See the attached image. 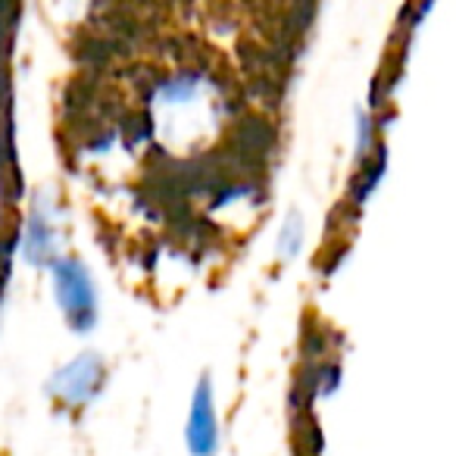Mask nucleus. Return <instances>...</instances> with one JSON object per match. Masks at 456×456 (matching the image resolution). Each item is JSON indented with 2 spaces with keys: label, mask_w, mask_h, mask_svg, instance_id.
<instances>
[{
  "label": "nucleus",
  "mask_w": 456,
  "mask_h": 456,
  "mask_svg": "<svg viewBox=\"0 0 456 456\" xmlns=\"http://www.w3.org/2000/svg\"><path fill=\"white\" fill-rule=\"evenodd\" d=\"M101 385V362L97 356H82L69 369L60 372V391L66 394L69 403H82L85 397L94 394V387Z\"/></svg>",
  "instance_id": "nucleus-2"
},
{
  "label": "nucleus",
  "mask_w": 456,
  "mask_h": 456,
  "mask_svg": "<svg viewBox=\"0 0 456 456\" xmlns=\"http://www.w3.org/2000/svg\"><path fill=\"white\" fill-rule=\"evenodd\" d=\"M57 291H60V300L69 313H76V319L82 322V306L94 310V294H91V285H88V275L78 269V263L66 260L57 266Z\"/></svg>",
  "instance_id": "nucleus-1"
},
{
  "label": "nucleus",
  "mask_w": 456,
  "mask_h": 456,
  "mask_svg": "<svg viewBox=\"0 0 456 456\" xmlns=\"http://www.w3.org/2000/svg\"><path fill=\"white\" fill-rule=\"evenodd\" d=\"M188 437H191V447H194V453H213V447H216V419H213V403H209L207 387H200V394H197V400H194Z\"/></svg>",
  "instance_id": "nucleus-3"
}]
</instances>
